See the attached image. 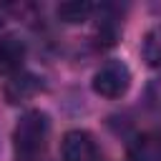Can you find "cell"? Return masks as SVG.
Wrapping results in <instances>:
<instances>
[{
  "mask_svg": "<svg viewBox=\"0 0 161 161\" xmlns=\"http://www.w3.org/2000/svg\"><path fill=\"white\" fill-rule=\"evenodd\" d=\"M93 10H96V5L88 0H68L55 8V18L65 25H75V23H86L93 15Z\"/></svg>",
  "mask_w": 161,
  "mask_h": 161,
  "instance_id": "obj_7",
  "label": "cell"
},
{
  "mask_svg": "<svg viewBox=\"0 0 161 161\" xmlns=\"http://www.w3.org/2000/svg\"><path fill=\"white\" fill-rule=\"evenodd\" d=\"M146 98H148V106H153V108L161 111V78H156V80L148 83V88H146Z\"/></svg>",
  "mask_w": 161,
  "mask_h": 161,
  "instance_id": "obj_9",
  "label": "cell"
},
{
  "mask_svg": "<svg viewBox=\"0 0 161 161\" xmlns=\"http://www.w3.org/2000/svg\"><path fill=\"white\" fill-rule=\"evenodd\" d=\"M25 43L20 35L8 33L0 38V73L5 75H15L23 70V60H25Z\"/></svg>",
  "mask_w": 161,
  "mask_h": 161,
  "instance_id": "obj_5",
  "label": "cell"
},
{
  "mask_svg": "<svg viewBox=\"0 0 161 161\" xmlns=\"http://www.w3.org/2000/svg\"><path fill=\"white\" fill-rule=\"evenodd\" d=\"M141 58L148 68H161V25H153L141 43Z\"/></svg>",
  "mask_w": 161,
  "mask_h": 161,
  "instance_id": "obj_8",
  "label": "cell"
},
{
  "mask_svg": "<svg viewBox=\"0 0 161 161\" xmlns=\"http://www.w3.org/2000/svg\"><path fill=\"white\" fill-rule=\"evenodd\" d=\"M63 161H101V151L96 138L83 131V128H73L63 136Z\"/></svg>",
  "mask_w": 161,
  "mask_h": 161,
  "instance_id": "obj_3",
  "label": "cell"
},
{
  "mask_svg": "<svg viewBox=\"0 0 161 161\" xmlns=\"http://www.w3.org/2000/svg\"><path fill=\"white\" fill-rule=\"evenodd\" d=\"M131 161H161V133L146 131L136 136L128 146Z\"/></svg>",
  "mask_w": 161,
  "mask_h": 161,
  "instance_id": "obj_6",
  "label": "cell"
},
{
  "mask_svg": "<svg viewBox=\"0 0 161 161\" xmlns=\"http://www.w3.org/2000/svg\"><path fill=\"white\" fill-rule=\"evenodd\" d=\"M131 86V70L123 60H106L91 80V88L96 96L106 98V101H116L121 96H126Z\"/></svg>",
  "mask_w": 161,
  "mask_h": 161,
  "instance_id": "obj_2",
  "label": "cell"
},
{
  "mask_svg": "<svg viewBox=\"0 0 161 161\" xmlns=\"http://www.w3.org/2000/svg\"><path fill=\"white\" fill-rule=\"evenodd\" d=\"M40 88H43V83H40L38 75L20 70V73L10 75V80L5 83V101L13 103V106L25 103V101H33V98L38 96Z\"/></svg>",
  "mask_w": 161,
  "mask_h": 161,
  "instance_id": "obj_4",
  "label": "cell"
},
{
  "mask_svg": "<svg viewBox=\"0 0 161 161\" xmlns=\"http://www.w3.org/2000/svg\"><path fill=\"white\" fill-rule=\"evenodd\" d=\"M50 138V118L45 111H25L13 128V151L15 161H40Z\"/></svg>",
  "mask_w": 161,
  "mask_h": 161,
  "instance_id": "obj_1",
  "label": "cell"
}]
</instances>
